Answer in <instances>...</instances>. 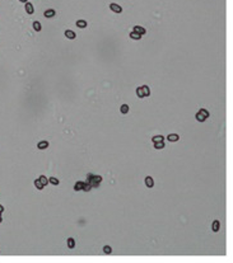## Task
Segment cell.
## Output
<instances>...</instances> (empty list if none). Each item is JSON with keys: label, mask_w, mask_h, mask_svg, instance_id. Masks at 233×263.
I'll return each instance as SVG.
<instances>
[{"label": "cell", "mask_w": 233, "mask_h": 263, "mask_svg": "<svg viewBox=\"0 0 233 263\" xmlns=\"http://www.w3.org/2000/svg\"><path fill=\"white\" fill-rule=\"evenodd\" d=\"M101 182H102V177H101V175H94V174H89V175H88L87 183H89L92 187H98Z\"/></svg>", "instance_id": "obj_1"}, {"label": "cell", "mask_w": 233, "mask_h": 263, "mask_svg": "<svg viewBox=\"0 0 233 263\" xmlns=\"http://www.w3.org/2000/svg\"><path fill=\"white\" fill-rule=\"evenodd\" d=\"M132 31L136 32V33H139L140 36H143V35H145V33H147L145 28H143V27H140V26H135L134 28H132Z\"/></svg>", "instance_id": "obj_2"}, {"label": "cell", "mask_w": 233, "mask_h": 263, "mask_svg": "<svg viewBox=\"0 0 233 263\" xmlns=\"http://www.w3.org/2000/svg\"><path fill=\"white\" fill-rule=\"evenodd\" d=\"M110 8H111V10H112V12H115V13H117V14L122 12V9H121V6H120V5H117V4H114V3L110 5Z\"/></svg>", "instance_id": "obj_3"}, {"label": "cell", "mask_w": 233, "mask_h": 263, "mask_svg": "<svg viewBox=\"0 0 233 263\" xmlns=\"http://www.w3.org/2000/svg\"><path fill=\"white\" fill-rule=\"evenodd\" d=\"M65 36L68 37L69 39H74V38L76 37L75 32H74V31H70V29H66V31H65Z\"/></svg>", "instance_id": "obj_4"}, {"label": "cell", "mask_w": 233, "mask_h": 263, "mask_svg": "<svg viewBox=\"0 0 233 263\" xmlns=\"http://www.w3.org/2000/svg\"><path fill=\"white\" fill-rule=\"evenodd\" d=\"M24 9H26V12L28 13V14H33V12H35V9H33V5L31 4V3H26V6H24Z\"/></svg>", "instance_id": "obj_5"}, {"label": "cell", "mask_w": 233, "mask_h": 263, "mask_svg": "<svg viewBox=\"0 0 233 263\" xmlns=\"http://www.w3.org/2000/svg\"><path fill=\"white\" fill-rule=\"evenodd\" d=\"M167 139H168V141H171V142H176V141H178L180 136L177 135V134H170Z\"/></svg>", "instance_id": "obj_6"}, {"label": "cell", "mask_w": 233, "mask_h": 263, "mask_svg": "<svg viewBox=\"0 0 233 263\" xmlns=\"http://www.w3.org/2000/svg\"><path fill=\"white\" fill-rule=\"evenodd\" d=\"M37 148H38L40 150L47 149V148H49V142H47V141H40L38 144H37Z\"/></svg>", "instance_id": "obj_7"}, {"label": "cell", "mask_w": 233, "mask_h": 263, "mask_svg": "<svg viewBox=\"0 0 233 263\" xmlns=\"http://www.w3.org/2000/svg\"><path fill=\"white\" fill-rule=\"evenodd\" d=\"M145 186H147V187H149V188H152L153 186H154V181H153L152 177H147L145 178Z\"/></svg>", "instance_id": "obj_8"}, {"label": "cell", "mask_w": 233, "mask_h": 263, "mask_svg": "<svg viewBox=\"0 0 233 263\" xmlns=\"http://www.w3.org/2000/svg\"><path fill=\"white\" fill-rule=\"evenodd\" d=\"M130 38H131V39H136V41H138V39H140V38H141V36H140L139 33H136V32L131 31V32H130Z\"/></svg>", "instance_id": "obj_9"}, {"label": "cell", "mask_w": 233, "mask_h": 263, "mask_svg": "<svg viewBox=\"0 0 233 263\" xmlns=\"http://www.w3.org/2000/svg\"><path fill=\"white\" fill-rule=\"evenodd\" d=\"M76 27H79V28H85L87 27V20H76Z\"/></svg>", "instance_id": "obj_10"}, {"label": "cell", "mask_w": 233, "mask_h": 263, "mask_svg": "<svg viewBox=\"0 0 233 263\" xmlns=\"http://www.w3.org/2000/svg\"><path fill=\"white\" fill-rule=\"evenodd\" d=\"M45 17H46V18H52V17H55V10H54V9L46 10V12H45Z\"/></svg>", "instance_id": "obj_11"}, {"label": "cell", "mask_w": 233, "mask_h": 263, "mask_svg": "<svg viewBox=\"0 0 233 263\" xmlns=\"http://www.w3.org/2000/svg\"><path fill=\"white\" fill-rule=\"evenodd\" d=\"M212 227H213V231H215V233H217V231H219V227H220V223H219L218 220L213 221V226H212Z\"/></svg>", "instance_id": "obj_12"}, {"label": "cell", "mask_w": 233, "mask_h": 263, "mask_svg": "<svg viewBox=\"0 0 233 263\" xmlns=\"http://www.w3.org/2000/svg\"><path fill=\"white\" fill-rule=\"evenodd\" d=\"M83 184H84V182H82V181L76 182V183H75V186H74V189H75V191H80V189H83Z\"/></svg>", "instance_id": "obj_13"}, {"label": "cell", "mask_w": 233, "mask_h": 263, "mask_svg": "<svg viewBox=\"0 0 233 263\" xmlns=\"http://www.w3.org/2000/svg\"><path fill=\"white\" fill-rule=\"evenodd\" d=\"M141 89H143V92H144V95H145V97H149V95H150V89H149V86H147V85H143V86H141Z\"/></svg>", "instance_id": "obj_14"}, {"label": "cell", "mask_w": 233, "mask_h": 263, "mask_svg": "<svg viewBox=\"0 0 233 263\" xmlns=\"http://www.w3.org/2000/svg\"><path fill=\"white\" fill-rule=\"evenodd\" d=\"M120 112L122 113V114H126L129 112V106L127 104H122V106H121V108H120Z\"/></svg>", "instance_id": "obj_15"}, {"label": "cell", "mask_w": 233, "mask_h": 263, "mask_svg": "<svg viewBox=\"0 0 233 263\" xmlns=\"http://www.w3.org/2000/svg\"><path fill=\"white\" fill-rule=\"evenodd\" d=\"M195 117H196V119H197V121H199V122H204V121H205V119H206V118H205V117H204V116H203V114H201L200 112H197Z\"/></svg>", "instance_id": "obj_16"}, {"label": "cell", "mask_w": 233, "mask_h": 263, "mask_svg": "<svg viewBox=\"0 0 233 263\" xmlns=\"http://www.w3.org/2000/svg\"><path fill=\"white\" fill-rule=\"evenodd\" d=\"M35 186H36V188H37V189H42L43 187H45V186H43V184L41 183V181H40V179H36V181H35Z\"/></svg>", "instance_id": "obj_17"}, {"label": "cell", "mask_w": 233, "mask_h": 263, "mask_svg": "<svg viewBox=\"0 0 233 263\" xmlns=\"http://www.w3.org/2000/svg\"><path fill=\"white\" fill-rule=\"evenodd\" d=\"M38 179L41 181V183H42L43 186H47V184H49V179L45 177V175H41V177H40Z\"/></svg>", "instance_id": "obj_18"}, {"label": "cell", "mask_w": 233, "mask_h": 263, "mask_svg": "<svg viewBox=\"0 0 233 263\" xmlns=\"http://www.w3.org/2000/svg\"><path fill=\"white\" fill-rule=\"evenodd\" d=\"M49 183H51V184H54V186H58L60 182H59V179L58 178H55V177H51L50 179H49Z\"/></svg>", "instance_id": "obj_19"}, {"label": "cell", "mask_w": 233, "mask_h": 263, "mask_svg": "<svg viewBox=\"0 0 233 263\" xmlns=\"http://www.w3.org/2000/svg\"><path fill=\"white\" fill-rule=\"evenodd\" d=\"M33 28H35V31H37V32H40L41 31V23L40 22H33Z\"/></svg>", "instance_id": "obj_20"}, {"label": "cell", "mask_w": 233, "mask_h": 263, "mask_svg": "<svg viewBox=\"0 0 233 263\" xmlns=\"http://www.w3.org/2000/svg\"><path fill=\"white\" fill-rule=\"evenodd\" d=\"M136 95L139 97V98H144L145 95H144V92H143V89H141V86H139L138 89H136Z\"/></svg>", "instance_id": "obj_21"}, {"label": "cell", "mask_w": 233, "mask_h": 263, "mask_svg": "<svg viewBox=\"0 0 233 263\" xmlns=\"http://www.w3.org/2000/svg\"><path fill=\"white\" fill-rule=\"evenodd\" d=\"M154 148H155V149H163V148H164V142H163V141L154 142Z\"/></svg>", "instance_id": "obj_22"}, {"label": "cell", "mask_w": 233, "mask_h": 263, "mask_svg": "<svg viewBox=\"0 0 233 263\" xmlns=\"http://www.w3.org/2000/svg\"><path fill=\"white\" fill-rule=\"evenodd\" d=\"M92 189V186L89 184V183H87V182H84V184H83V191H85V192H88V191H91Z\"/></svg>", "instance_id": "obj_23"}, {"label": "cell", "mask_w": 233, "mask_h": 263, "mask_svg": "<svg viewBox=\"0 0 233 263\" xmlns=\"http://www.w3.org/2000/svg\"><path fill=\"white\" fill-rule=\"evenodd\" d=\"M68 247H69V248H74V247H75V240H74L73 238H69V239H68Z\"/></svg>", "instance_id": "obj_24"}, {"label": "cell", "mask_w": 233, "mask_h": 263, "mask_svg": "<svg viewBox=\"0 0 233 263\" xmlns=\"http://www.w3.org/2000/svg\"><path fill=\"white\" fill-rule=\"evenodd\" d=\"M153 142H159V141H163V136L162 135H158V136H154L153 139Z\"/></svg>", "instance_id": "obj_25"}, {"label": "cell", "mask_w": 233, "mask_h": 263, "mask_svg": "<svg viewBox=\"0 0 233 263\" xmlns=\"http://www.w3.org/2000/svg\"><path fill=\"white\" fill-rule=\"evenodd\" d=\"M199 112H200V113H201V114H203V116H204L205 118H208V117H209V112L206 111L205 108H201V109H200V111H199Z\"/></svg>", "instance_id": "obj_26"}, {"label": "cell", "mask_w": 233, "mask_h": 263, "mask_svg": "<svg viewBox=\"0 0 233 263\" xmlns=\"http://www.w3.org/2000/svg\"><path fill=\"white\" fill-rule=\"evenodd\" d=\"M103 252H105L106 254H111V253H112V249H111V247L106 245V247H103Z\"/></svg>", "instance_id": "obj_27"}, {"label": "cell", "mask_w": 233, "mask_h": 263, "mask_svg": "<svg viewBox=\"0 0 233 263\" xmlns=\"http://www.w3.org/2000/svg\"><path fill=\"white\" fill-rule=\"evenodd\" d=\"M3 211H4V207H3L1 205H0V212H1V214H3Z\"/></svg>", "instance_id": "obj_28"}, {"label": "cell", "mask_w": 233, "mask_h": 263, "mask_svg": "<svg viewBox=\"0 0 233 263\" xmlns=\"http://www.w3.org/2000/svg\"><path fill=\"white\" fill-rule=\"evenodd\" d=\"M19 1H22V3H24V4H26V3H27V0H19Z\"/></svg>", "instance_id": "obj_29"}, {"label": "cell", "mask_w": 233, "mask_h": 263, "mask_svg": "<svg viewBox=\"0 0 233 263\" xmlns=\"http://www.w3.org/2000/svg\"><path fill=\"white\" fill-rule=\"evenodd\" d=\"M1 221H3V219H1V216H0V224H1Z\"/></svg>", "instance_id": "obj_30"}]
</instances>
